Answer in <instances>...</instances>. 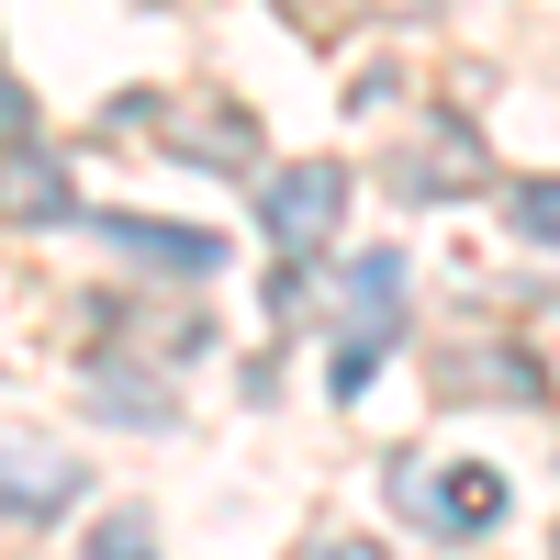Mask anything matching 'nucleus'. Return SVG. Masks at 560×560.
Returning <instances> with one entry per match:
<instances>
[{"instance_id":"obj_1","label":"nucleus","mask_w":560,"mask_h":560,"mask_svg":"<svg viewBox=\"0 0 560 560\" xmlns=\"http://www.w3.org/2000/svg\"><path fill=\"white\" fill-rule=\"evenodd\" d=\"M102 135H158L179 158H213L224 179H258V124L247 102H191V90H135V102H102Z\"/></svg>"},{"instance_id":"obj_2","label":"nucleus","mask_w":560,"mask_h":560,"mask_svg":"<svg viewBox=\"0 0 560 560\" xmlns=\"http://www.w3.org/2000/svg\"><path fill=\"white\" fill-rule=\"evenodd\" d=\"M337 213H348V168L337 158H292V168H258V224H269V247L314 269L325 236H337Z\"/></svg>"},{"instance_id":"obj_3","label":"nucleus","mask_w":560,"mask_h":560,"mask_svg":"<svg viewBox=\"0 0 560 560\" xmlns=\"http://www.w3.org/2000/svg\"><path fill=\"white\" fill-rule=\"evenodd\" d=\"M393 493H404V516L438 527V538H493L504 527V471L493 459H404Z\"/></svg>"},{"instance_id":"obj_4","label":"nucleus","mask_w":560,"mask_h":560,"mask_svg":"<svg viewBox=\"0 0 560 560\" xmlns=\"http://www.w3.org/2000/svg\"><path fill=\"white\" fill-rule=\"evenodd\" d=\"M90 493V471L57 448V438H0V516H68V504Z\"/></svg>"},{"instance_id":"obj_5","label":"nucleus","mask_w":560,"mask_h":560,"mask_svg":"<svg viewBox=\"0 0 560 560\" xmlns=\"http://www.w3.org/2000/svg\"><path fill=\"white\" fill-rule=\"evenodd\" d=\"M102 247H124V258H147L158 280H213L224 258H236V247L213 236V224H158V213H102Z\"/></svg>"},{"instance_id":"obj_6","label":"nucleus","mask_w":560,"mask_h":560,"mask_svg":"<svg viewBox=\"0 0 560 560\" xmlns=\"http://www.w3.org/2000/svg\"><path fill=\"white\" fill-rule=\"evenodd\" d=\"M471 179H482V135H471V113L427 124V135L393 158V191H404V202H448V191H471Z\"/></svg>"},{"instance_id":"obj_7","label":"nucleus","mask_w":560,"mask_h":560,"mask_svg":"<svg viewBox=\"0 0 560 560\" xmlns=\"http://www.w3.org/2000/svg\"><path fill=\"white\" fill-rule=\"evenodd\" d=\"M79 191H68V168L45 158V147H12L0 158V224H68Z\"/></svg>"},{"instance_id":"obj_8","label":"nucleus","mask_w":560,"mask_h":560,"mask_svg":"<svg viewBox=\"0 0 560 560\" xmlns=\"http://www.w3.org/2000/svg\"><path fill=\"white\" fill-rule=\"evenodd\" d=\"M79 393L102 404V415H124V427H158V438L179 427V404H168V382H147V370H124V359H90V370H79Z\"/></svg>"},{"instance_id":"obj_9","label":"nucleus","mask_w":560,"mask_h":560,"mask_svg":"<svg viewBox=\"0 0 560 560\" xmlns=\"http://www.w3.org/2000/svg\"><path fill=\"white\" fill-rule=\"evenodd\" d=\"M448 393H516V404H527L538 370H527V359H448Z\"/></svg>"},{"instance_id":"obj_10","label":"nucleus","mask_w":560,"mask_h":560,"mask_svg":"<svg viewBox=\"0 0 560 560\" xmlns=\"http://www.w3.org/2000/svg\"><path fill=\"white\" fill-rule=\"evenodd\" d=\"M516 236L560 247V179H527V191H516Z\"/></svg>"},{"instance_id":"obj_11","label":"nucleus","mask_w":560,"mask_h":560,"mask_svg":"<svg viewBox=\"0 0 560 560\" xmlns=\"http://www.w3.org/2000/svg\"><path fill=\"white\" fill-rule=\"evenodd\" d=\"M90 560H158L147 516H113V527H90Z\"/></svg>"},{"instance_id":"obj_12","label":"nucleus","mask_w":560,"mask_h":560,"mask_svg":"<svg viewBox=\"0 0 560 560\" xmlns=\"http://www.w3.org/2000/svg\"><path fill=\"white\" fill-rule=\"evenodd\" d=\"M292 560H382V538H348V527H325L314 549H292Z\"/></svg>"}]
</instances>
